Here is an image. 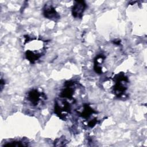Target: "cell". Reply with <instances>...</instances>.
Listing matches in <instances>:
<instances>
[{
  "instance_id": "cell-1",
  "label": "cell",
  "mask_w": 147,
  "mask_h": 147,
  "mask_svg": "<svg viewBox=\"0 0 147 147\" xmlns=\"http://www.w3.org/2000/svg\"><path fill=\"white\" fill-rule=\"evenodd\" d=\"M23 49L26 59L31 64L37 63L47 51V41L40 37L24 36Z\"/></svg>"
},
{
  "instance_id": "cell-2",
  "label": "cell",
  "mask_w": 147,
  "mask_h": 147,
  "mask_svg": "<svg viewBox=\"0 0 147 147\" xmlns=\"http://www.w3.org/2000/svg\"><path fill=\"white\" fill-rule=\"evenodd\" d=\"M110 92L117 98L124 99L127 97L129 80L123 72H120L110 78Z\"/></svg>"
},
{
  "instance_id": "cell-3",
  "label": "cell",
  "mask_w": 147,
  "mask_h": 147,
  "mask_svg": "<svg viewBox=\"0 0 147 147\" xmlns=\"http://www.w3.org/2000/svg\"><path fill=\"white\" fill-rule=\"evenodd\" d=\"M47 96L41 88H32L26 92L24 101L30 107L41 109L46 104Z\"/></svg>"
},
{
  "instance_id": "cell-4",
  "label": "cell",
  "mask_w": 147,
  "mask_h": 147,
  "mask_svg": "<svg viewBox=\"0 0 147 147\" xmlns=\"http://www.w3.org/2000/svg\"><path fill=\"white\" fill-rule=\"evenodd\" d=\"M98 114V112L88 103L83 104L82 108L78 111V115L81 119L82 125L85 128L92 129L99 123Z\"/></svg>"
},
{
  "instance_id": "cell-5",
  "label": "cell",
  "mask_w": 147,
  "mask_h": 147,
  "mask_svg": "<svg viewBox=\"0 0 147 147\" xmlns=\"http://www.w3.org/2000/svg\"><path fill=\"white\" fill-rule=\"evenodd\" d=\"M75 103L76 101L58 96L55 99L54 113L59 118L65 121L71 114L72 105Z\"/></svg>"
},
{
  "instance_id": "cell-6",
  "label": "cell",
  "mask_w": 147,
  "mask_h": 147,
  "mask_svg": "<svg viewBox=\"0 0 147 147\" xmlns=\"http://www.w3.org/2000/svg\"><path fill=\"white\" fill-rule=\"evenodd\" d=\"M44 16L50 20L57 21L60 19V15L51 3H45L42 8Z\"/></svg>"
},
{
  "instance_id": "cell-7",
  "label": "cell",
  "mask_w": 147,
  "mask_h": 147,
  "mask_svg": "<svg viewBox=\"0 0 147 147\" xmlns=\"http://www.w3.org/2000/svg\"><path fill=\"white\" fill-rule=\"evenodd\" d=\"M107 57L103 53L98 54L94 61V69L98 74H102L106 71L105 68V61Z\"/></svg>"
},
{
  "instance_id": "cell-8",
  "label": "cell",
  "mask_w": 147,
  "mask_h": 147,
  "mask_svg": "<svg viewBox=\"0 0 147 147\" xmlns=\"http://www.w3.org/2000/svg\"><path fill=\"white\" fill-rule=\"evenodd\" d=\"M87 7V4L84 1H74L71 9V13L75 18L81 19Z\"/></svg>"
},
{
  "instance_id": "cell-9",
  "label": "cell",
  "mask_w": 147,
  "mask_h": 147,
  "mask_svg": "<svg viewBox=\"0 0 147 147\" xmlns=\"http://www.w3.org/2000/svg\"><path fill=\"white\" fill-rule=\"evenodd\" d=\"M29 145V142L25 139H10L9 140L5 141L2 146H26Z\"/></svg>"
},
{
  "instance_id": "cell-10",
  "label": "cell",
  "mask_w": 147,
  "mask_h": 147,
  "mask_svg": "<svg viewBox=\"0 0 147 147\" xmlns=\"http://www.w3.org/2000/svg\"><path fill=\"white\" fill-rule=\"evenodd\" d=\"M5 80H3L2 78H1V91L2 90V88L3 87V86H5Z\"/></svg>"
}]
</instances>
